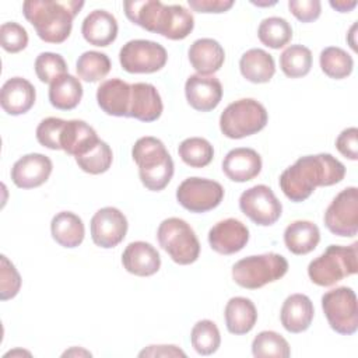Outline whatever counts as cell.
I'll use <instances>...</instances> for the list:
<instances>
[{"label": "cell", "instance_id": "obj_1", "mask_svg": "<svg viewBox=\"0 0 358 358\" xmlns=\"http://www.w3.org/2000/svg\"><path fill=\"white\" fill-rule=\"evenodd\" d=\"M345 176V166L331 154L305 155L280 175L282 193L295 203L306 200L317 186H333Z\"/></svg>", "mask_w": 358, "mask_h": 358}, {"label": "cell", "instance_id": "obj_2", "mask_svg": "<svg viewBox=\"0 0 358 358\" xmlns=\"http://www.w3.org/2000/svg\"><path fill=\"white\" fill-rule=\"evenodd\" d=\"M124 14L145 31L172 41L185 39L194 28L193 14L180 4H164L159 0L124 1Z\"/></svg>", "mask_w": 358, "mask_h": 358}, {"label": "cell", "instance_id": "obj_3", "mask_svg": "<svg viewBox=\"0 0 358 358\" xmlns=\"http://www.w3.org/2000/svg\"><path fill=\"white\" fill-rule=\"evenodd\" d=\"M83 7L84 1L78 0H28L22 13L43 42L62 43L70 36L73 20Z\"/></svg>", "mask_w": 358, "mask_h": 358}, {"label": "cell", "instance_id": "obj_4", "mask_svg": "<svg viewBox=\"0 0 358 358\" xmlns=\"http://www.w3.org/2000/svg\"><path fill=\"white\" fill-rule=\"evenodd\" d=\"M131 157L138 166V176L145 189L159 192L168 186L175 166L171 154L159 138L140 137L131 148Z\"/></svg>", "mask_w": 358, "mask_h": 358}, {"label": "cell", "instance_id": "obj_5", "mask_svg": "<svg viewBox=\"0 0 358 358\" xmlns=\"http://www.w3.org/2000/svg\"><path fill=\"white\" fill-rule=\"evenodd\" d=\"M358 243L350 246L330 245L308 266L310 281L319 287H331L358 271Z\"/></svg>", "mask_w": 358, "mask_h": 358}, {"label": "cell", "instance_id": "obj_6", "mask_svg": "<svg viewBox=\"0 0 358 358\" xmlns=\"http://www.w3.org/2000/svg\"><path fill=\"white\" fill-rule=\"evenodd\" d=\"M288 271L284 256L268 252L238 260L232 266V280L242 288L257 289L282 278Z\"/></svg>", "mask_w": 358, "mask_h": 358}, {"label": "cell", "instance_id": "obj_7", "mask_svg": "<svg viewBox=\"0 0 358 358\" xmlns=\"http://www.w3.org/2000/svg\"><path fill=\"white\" fill-rule=\"evenodd\" d=\"M266 108L253 98H242L229 103L220 116V130L228 138H243L259 133L267 124Z\"/></svg>", "mask_w": 358, "mask_h": 358}, {"label": "cell", "instance_id": "obj_8", "mask_svg": "<svg viewBox=\"0 0 358 358\" xmlns=\"http://www.w3.org/2000/svg\"><path fill=\"white\" fill-rule=\"evenodd\" d=\"M157 239L159 246L178 264H192L199 259L200 242L193 228L182 218L169 217L164 220L158 227Z\"/></svg>", "mask_w": 358, "mask_h": 358}, {"label": "cell", "instance_id": "obj_9", "mask_svg": "<svg viewBox=\"0 0 358 358\" xmlns=\"http://www.w3.org/2000/svg\"><path fill=\"white\" fill-rule=\"evenodd\" d=\"M322 309L330 327L343 336H351L358 329L357 295L350 287H337L322 296Z\"/></svg>", "mask_w": 358, "mask_h": 358}, {"label": "cell", "instance_id": "obj_10", "mask_svg": "<svg viewBox=\"0 0 358 358\" xmlns=\"http://www.w3.org/2000/svg\"><path fill=\"white\" fill-rule=\"evenodd\" d=\"M168 60L166 49L154 41L133 39L119 52V62L124 71L131 74H150L159 71Z\"/></svg>", "mask_w": 358, "mask_h": 358}, {"label": "cell", "instance_id": "obj_11", "mask_svg": "<svg viewBox=\"0 0 358 358\" xmlns=\"http://www.w3.org/2000/svg\"><path fill=\"white\" fill-rule=\"evenodd\" d=\"M222 199L224 187L213 179L192 176L176 189L178 203L190 213H207L218 207Z\"/></svg>", "mask_w": 358, "mask_h": 358}, {"label": "cell", "instance_id": "obj_12", "mask_svg": "<svg viewBox=\"0 0 358 358\" xmlns=\"http://www.w3.org/2000/svg\"><path fill=\"white\" fill-rule=\"evenodd\" d=\"M326 228L337 236H355L358 232V189H343L324 213Z\"/></svg>", "mask_w": 358, "mask_h": 358}, {"label": "cell", "instance_id": "obj_13", "mask_svg": "<svg viewBox=\"0 0 358 358\" xmlns=\"http://www.w3.org/2000/svg\"><path fill=\"white\" fill-rule=\"evenodd\" d=\"M239 208L250 221L262 227L275 224L282 213L281 201L266 185L246 189L239 197Z\"/></svg>", "mask_w": 358, "mask_h": 358}, {"label": "cell", "instance_id": "obj_14", "mask_svg": "<svg viewBox=\"0 0 358 358\" xmlns=\"http://www.w3.org/2000/svg\"><path fill=\"white\" fill-rule=\"evenodd\" d=\"M92 242L103 249L117 246L127 234V218L116 207H102L91 218Z\"/></svg>", "mask_w": 358, "mask_h": 358}, {"label": "cell", "instance_id": "obj_15", "mask_svg": "<svg viewBox=\"0 0 358 358\" xmlns=\"http://www.w3.org/2000/svg\"><path fill=\"white\" fill-rule=\"evenodd\" d=\"M249 241L248 227L236 218L218 221L208 231V243L220 255H234L242 250Z\"/></svg>", "mask_w": 358, "mask_h": 358}, {"label": "cell", "instance_id": "obj_16", "mask_svg": "<svg viewBox=\"0 0 358 358\" xmlns=\"http://www.w3.org/2000/svg\"><path fill=\"white\" fill-rule=\"evenodd\" d=\"M53 169L49 157L32 152L17 159L11 168V180L20 189H34L43 185Z\"/></svg>", "mask_w": 358, "mask_h": 358}, {"label": "cell", "instance_id": "obj_17", "mask_svg": "<svg viewBox=\"0 0 358 358\" xmlns=\"http://www.w3.org/2000/svg\"><path fill=\"white\" fill-rule=\"evenodd\" d=\"M185 95L193 109L210 112L221 102L222 85L214 76L193 74L185 83Z\"/></svg>", "mask_w": 358, "mask_h": 358}, {"label": "cell", "instance_id": "obj_18", "mask_svg": "<svg viewBox=\"0 0 358 358\" xmlns=\"http://www.w3.org/2000/svg\"><path fill=\"white\" fill-rule=\"evenodd\" d=\"M130 106L129 117L140 122H154L162 115V99L157 88L150 83L130 84Z\"/></svg>", "mask_w": 358, "mask_h": 358}, {"label": "cell", "instance_id": "obj_19", "mask_svg": "<svg viewBox=\"0 0 358 358\" xmlns=\"http://www.w3.org/2000/svg\"><path fill=\"white\" fill-rule=\"evenodd\" d=\"M122 264L130 274L150 277L159 270L161 256L151 243L136 241L129 243L123 250Z\"/></svg>", "mask_w": 358, "mask_h": 358}, {"label": "cell", "instance_id": "obj_20", "mask_svg": "<svg viewBox=\"0 0 358 358\" xmlns=\"http://www.w3.org/2000/svg\"><path fill=\"white\" fill-rule=\"evenodd\" d=\"M222 171L232 182L243 183L255 179L260 173L262 158L253 148L238 147L224 157Z\"/></svg>", "mask_w": 358, "mask_h": 358}, {"label": "cell", "instance_id": "obj_21", "mask_svg": "<svg viewBox=\"0 0 358 358\" xmlns=\"http://www.w3.org/2000/svg\"><path fill=\"white\" fill-rule=\"evenodd\" d=\"M35 87L22 77L8 78L0 91V103L6 113L18 116L27 113L35 103Z\"/></svg>", "mask_w": 358, "mask_h": 358}, {"label": "cell", "instance_id": "obj_22", "mask_svg": "<svg viewBox=\"0 0 358 358\" xmlns=\"http://www.w3.org/2000/svg\"><path fill=\"white\" fill-rule=\"evenodd\" d=\"M130 94V84L120 78H110L96 88V102L106 115L129 117Z\"/></svg>", "mask_w": 358, "mask_h": 358}, {"label": "cell", "instance_id": "obj_23", "mask_svg": "<svg viewBox=\"0 0 358 358\" xmlns=\"http://www.w3.org/2000/svg\"><path fill=\"white\" fill-rule=\"evenodd\" d=\"M192 67L201 76L218 71L225 62L224 48L213 38L196 39L187 50Z\"/></svg>", "mask_w": 358, "mask_h": 358}, {"label": "cell", "instance_id": "obj_24", "mask_svg": "<svg viewBox=\"0 0 358 358\" xmlns=\"http://www.w3.org/2000/svg\"><path fill=\"white\" fill-rule=\"evenodd\" d=\"M315 308L310 298L305 294H292L281 306L280 320L287 331L296 334L309 329Z\"/></svg>", "mask_w": 358, "mask_h": 358}, {"label": "cell", "instance_id": "obj_25", "mask_svg": "<svg viewBox=\"0 0 358 358\" xmlns=\"http://www.w3.org/2000/svg\"><path fill=\"white\" fill-rule=\"evenodd\" d=\"M81 34L90 45L105 48L117 36V21L106 10H94L84 18Z\"/></svg>", "mask_w": 358, "mask_h": 358}, {"label": "cell", "instance_id": "obj_26", "mask_svg": "<svg viewBox=\"0 0 358 358\" xmlns=\"http://www.w3.org/2000/svg\"><path fill=\"white\" fill-rule=\"evenodd\" d=\"M224 317L228 331L235 336H242L255 327L257 322V309L249 298L234 296L225 305Z\"/></svg>", "mask_w": 358, "mask_h": 358}, {"label": "cell", "instance_id": "obj_27", "mask_svg": "<svg viewBox=\"0 0 358 358\" xmlns=\"http://www.w3.org/2000/svg\"><path fill=\"white\" fill-rule=\"evenodd\" d=\"M98 140L96 131L84 120H66L60 136V150L76 158L84 154Z\"/></svg>", "mask_w": 358, "mask_h": 358}, {"label": "cell", "instance_id": "obj_28", "mask_svg": "<svg viewBox=\"0 0 358 358\" xmlns=\"http://www.w3.org/2000/svg\"><path fill=\"white\" fill-rule=\"evenodd\" d=\"M239 70L243 78L255 84L268 83L275 73V63L270 53L253 48L246 50L239 60Z\"/></svg>", "mask_w": 358, "mask_h": 358}, {"label": "cell", "instance_id": "obj_29", "mask_svg": "<svg viewBox=\"0 0 358 358\" xmlns=\"http://www.w3.org/2000/svg\"><path fill=\"white\" fill-rule=\"evenodd\" d=\"M319 242L320 231L312 221H292L284 231V243L294 255H308L319 245Z\"/></svg>", "mask_w": 358, "mask_h": 358}, {"label": "cell", "instance_id": "obj_30", "mask_svg": "<svg viewBox=\"0 0 358 358\" xmlns=\"http://www.w3.org/2000/svg\"><path fill=\"white\" fill-rule=\"evenodd\" d=\"M52 238L63 248H77L83 243L85 228L83 220L71 211L57 213L50 222Z\"/></svg>", "mask_w": 358, "mask_h": 358}, {"label": "cell", "instance_id": "obj_31", "mask_svg": "<svg viewBox=\"0 0 358 358\" xmlns=\"http://www.w3.org/2000/svg\"><path fill=\"white\" fill-rule=\"evenodd\" d=\"M83 98V85L80 80L71 74H63L50 83L49 101L53 108L60 110L74 109Z\"/></svg>", "mask_w": 358, "mask_h": 358}, {"label": "cell", "instance_id": "obj_32", "mask_svg": "<svg viewBox=\"0 0 358 358\" xmlns=\"http://www.w3.org/2000/svg\"><path fill=\"white\" fill-rule=\"evenodd\" d=\"M280 69L289 78L306 76L312 69V52L303 45H289L280 55Z\"/></svg>", "mask_w": 358, "mask_h": 358}, {"label": "cell", "instance_id": "obj_33", "mask_svg": "<svg viewBox=\"0 0 358 358\" xmlns=\"http://www.w3.org/2000/svg\"><path fill=\"white\" fill-rule=\"evenodd\" d=\"M319 63L322 71L334 80H343L352 73L354 60L341 48L329 46L320 52Z\"/></svg>", "mask_w": 358, "mask_h": 358}, {"label": "cell", "instance_id": "obj_34", "mask_svg": "<svg viewBox=\"0 0 358 358\" xmlns=\"http://www.w3.org/2000/svg\"><path fill=\"white\" fill-rule=\"evenodd\" d=\"M257 36L264 46L271 49H280L291 41L292 28L285 18L268 17L259 24Z\"/></svg>", "mask_w": 358, "mask_h": 358}, {"label": "cell", "instance_id": "obj_35", "mask_svg": "<svg viewBox=\"0 0 358 358\" xmlns=\"http://www.w3.org/2000/svg\"><path fill=\"white\" fill-rule=\"evenodd\" d=\"M252 354L256 358H288L291 350L281 334L273 330H263L252 341Z\"/></svg>", "mask_w": 358, "mask_h": 358}, {"label": "cell", "instance_id": "obj_36", "mask_svg": "<svg viewBox=\"0 0 358 358\" xmlns=\"http://www.w3.org/2000/svg\"><path fill=\"white\" fill-rule=\"evenodd\" d=\"M180 159L190 168H204L214 158L211 143L203 137L185 138L178 148Z\"/></svg>", "mask_w": 358, "mask_h": 358}, {"label": "cell", "instance_id": "obj_37", "mask_svg": "<svg viewBox=\"0 0 358 358\" xmlns=\"http://www.w3.org/2000/svg\"><path fill=\"white\" fill-rule=\"evenodd\" d=\"M76 71L81 80L96 83L105 78L110 71V60L102 52L87 50L77 59Z\"/></svg>", "mask_w": 358, "mask_h": 358}, {"label": "cell", "instance_id": "obj_38", "mask_svg": "<svg viewBox=\"0 0 358 358\" xmlns=\"http://www.w3.org/2000/svg\"><path fill=\"white\" fill-rule=\"evenodd\" d=\"M113 161V152L110 147L103 141L98 140L84 154L76 157L78 168L91 175H99L106 172Z\"/></svg>", "mask_w": 358, "mask_h": 358}, {"label": "cell", "instance_id": "obj_39", "mask_svg": "<svg viewBox=\"0 0 358 358\" xmlns=\"http://www.w3.org/2000/svg\"><path fill=\"white\" fill-rule=\"evenodd\" d=\"M190 341L194 351L200 355L214 354L221 344V334L213 320H199L190 333Z\"/></svg>", "mask_w": 358, "mask_h": 358}, {"label": "cell", "instance_id": "obj_40", "mask_svg": "<svg viewBox=\"0 0 358 358\" xmlns=\"http://www.w3.org/2000/svg\"><path fill=\"white\" fill-rule=\"evenodd\" d=\"M35 73L39 81L50 84L63 74H67V64L63 56L53 52H42L35 59Z\"/></svg>", "mask_w": 358, "mask_h": 358}, {"label": "cell", "instance_id": "obj_41", "mask_svg": "<svg viewBox=\"0 0 358 358\" xmlns=\"http://www.w3.org/2000/svg\"><path fill=\"white\" fill-rule=\"evenodd\" d=\"M0 43H1V48L8 53H18L24 50L28 45L27 29L14 21L1 24Z\"/></svg>", "mask_w": 358, "mask_h": 358}, {"label": "cell", "instance_id": "obj_42", "mask_svg": "<svg viewBox=\"0 0 358 358\" xmlns=\"http://www.w3.org/2000/svg\"><path fill=\"white\" fill-rule=\"evenodd\" d=\"M66 120L60 117H46L36 127V140L49 150H60V136Z\"/></svg>", "mask_w": 358, "mask_h": 358}, {"label": "cell", "instance_id": "obj_43", "mask_svg": "<svg viewBox=\"0 0 358 358\" xmlns=\"http://www.w3.org/2000/svg\"><path fill=\"white\" fill-rule=\"evenodd\" d=\"M1 268H0V299L7 301L14 298L21 288V275L15 266L1 255Z\"/></svg>", "mask_w": 358, "mask_h": 358}, {"label": "cell", "instance_id": "obj_44", "mask_svg": "<svg viewBox=\"0 0 358 358\" xmlns=\"http://www.w3.org/2000/svg\"><path fill=\"white\" fill-rule=\"evenodd\" d=\"M288 8L301 22H312L320 17L322 3L319 0H289Z\"/></svg>", "mask_w": 358, "mask_h": 358}, {"label": "cell", "instance_id": "obj_45", "mask_svg": "<svg viewBox=\"0 0 358 358\" xmlns=\"http://www.w3.org/2000/svg\"><path fill=\"white\" fill-rule=\"evenodd\" d=\"M336 148L343 157L351 161H357L358 159V129L357 127L344 129L336 138Z\"/></svg>", "mask_w": 358, "mask_h": 358}, {"label": "cell", "instance_id": "obj_46", "mask_svg": "<svg viewBox=\"0 0 358 358\" xmlns=\"http://www.w3.org/2000/svg\"><path fill=\"white\" fill-rule=\"evenodd\" d=\"M192 10L197 13H225L234 6V0H187Z\"/></svg>", "mask_w": 358, "mask_h": 358}, {"label": "cell", "instance_id": "obj_47", "mask_svg": "<svg viewBox=\"0 0 358 358\" xmlns=\"http://www.w3.org/2000/svg\"><path fill=\"white\" fill-rule=\"evenodd\" d=\"M138 357H186L176 345H148L138 352Z\"/></svg>", "mask_w": 358, "mask_h": 358}, {"label": "cell", "instance_id": "obj_48", "mask_svg": "<svg viewBox=\"0 0 358 358\" xmlns=\"http://www.w3.org/2000/svg\"><path fill=\"white\" fill-rule=\"evenodd\" d=\"M330 6L337 10L338 13H348L351 11L355 6H357V1H345V0H338V1H330Z\"/></svg>", "mask_w": 358, "mask_h": 358}, {"label": "cell", "instance_id": "obj_49", "mask_svg": "<svg viewBox=\"0 0 358 358\" xmlns=\"http://www.w3.org/2000/svg\"><path fill=\"white\" fill-rule=\"evenodd\" d=\"M71 355H74V357H80V355H83V357H91L92 354L90 352V351H87V350H83V348H77V347H73V348H70V350H67V351H64L63 352V357H71Z\"/></svg>", "mask_w": 358, "mask_h": 358}]
</instances>
